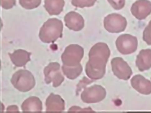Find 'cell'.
Masks as SVG:
<instances>
[{
	"label": "cell",
	"instance_id": "4fadbf2b",
	"mask_svg": "<svg viewBox=\"0 0 151 113\" xmlns=\"http://www.w3.org/2000/svg\"><path fill=\"white\" fill-rule=\"evenodd\" d=\"M47 112H61L65 109V103L61 97L51 93L46 99Z\"/></svg>",
	"mask_w": 151,
	"mask_h": 113
},
{
	"label": "cell",
	"instance_id": "cb8c5ba5",
	"mask_svg": "<svg viewBox=\"0 0 151 113\" xmlns=\"http://www.w3.org/2000/svg\"><path fill=\"white\" fill-rule=\"evenodd\" d=\"M18 107L15 105L10 106L7 109V112H19Z\"/></svg>",
	"mask_w": 151,
	"mask_h": 113
},
{
	"label": "cell",
	"instance_id": "5bb4252c",
	"mask_svg": "<svg viewBox=\"0 0 151 113\" xmlns=\"http://www.w3.org/2000/svg\"><path fill=\"white\" fill-rule=\"evenodd\" d=\"M136 64L140 71L147 70L151 67V49L142 50L137 56Z\"/></svg>",
	"mask_w": 151,
	"mask_h": 113
},
{
	"label": "cell",
	"instance_id": "603a6c76",
	"mask_svg": "<svg viewBox=\"0 0 151 113\" xmlns=\"http://www.w3.org/2000/svg\"><path fill=\"white\" fill-rule=\"evenodd\" d=\"M16 5V0H1L2 7L6 9L12 8Z\"/></svg>",
	"mask_w": 151,
	"mask_h": 113
},
{
	"label": "cell",
	"instance_id": "9c48e42d",
	"mask_svg": "<svg viewBox=\"0 0 151 113\" xmlns=\"http://www.w3.org/2000/svg\"><path fill=\"white\" fill-rule=\"evenodd\" d=\"M111 64L112 71L118 78L127 80L130 78L132 74V69L122 58L117 57L113 58Z\"/></svg>",
	"mask_w": 151,
	"mask_h": 113
},
{
	"label": "cell",
	"instance_id": "277c9868",
	"mask_svg": "<svg viewBox=\"0 0 151 113\" xmlns=\"http://www.w3.org/2000/svg\"><path fill=\"white\" fill-rule=\"evenodd\" d=\"M84 55L83 48L77 44H72L68 46L62 56L63 65L69 67L79 65Z\"/></svg>",
	"mask_w": 151,
	"mask_h": 113
},
{
	"label": "cell",
	"instance_id": "d4e9b609",
	"mask_svg": "<svg viewBox=\"0 0 151 113\" xmlns=\"http://www.w3.org/2000/svg\"></svg>",
	"mask_w": 151,
	"mask_h": 113
},
{
	"label": "cell",
	"instance_id": "ba28073f",
	"mask_svg": "<svg viewBox=\"0 0 151 113\" xmlns=\"http://www.w3.org/2000/svg\"><path fill=\"white\" fill-rule=\"evenodd\" d=\"M105 89L101 86L95 85L86 89L81 95L82 100L85 103H98L105 97Z\"/></svg>",
	"mask_w": 151,
	"mask_h": 113
},
{
	"label": "cell",
	"instance_id": "7a4b0ae2",
	"mask_svg": "<svg viewBox=\"0 0 151 113\" xmlns=\"http://www.w3.org/2000/svg\"><path fill=\"white\" fill-rule=\"evenodd\" d=\"M63 29V24L61 21L56 18L50 19L41 28L40 38L43 42L53 43L62 37Z\"/></svg>",
	"mask_w": 151,
	"mask_h": 113
},
{
	"label": "cell",
	"instance_id": "d6986e66",
	"mask_svg": "<svg viewBox=\"0 0 151 113\" xmlns=\"http://www.w3.org/2000/svg\"><path fill=\"white\" fill-rule=\"evenodd\" d=\"M41 0H19L20 5L27 9H32L39 7Z\"/></svg>",
	"mask_w": 151,
	"mask_h": 113
},
{
	"label": "cell",
	"instance_id": "5b68a950",
	"mask_svg": "<svg viewBox=\"0 0 151 113\" xmlns=\"http://www.w3.org/2000/svg\"><path fill=\"white\" fill-rule=\"evenodd\" d=\"M104 28L109 32L118 33L125 30L127 25L126 19L120 14L114 13L107 15L104 21Z\"/></svg>",
	"mask_w": 151,
	"mask_h": 113
},
{
	"label": "cell",
	"instance_id": "2e32d148",
	"mask_svg": "<svg viewBox=\"0 0 151 113\" xmlns=\"http://www.w3.org/2000/svg\"><path fill=\"white\" fill-rule=\"evenodd\" d=\"M11 60L17 67H22L31 60V53L25 50L19 49L15 50L12 54L9 53Z\"/></svg>",
	"mask_w": 151,
	"mask_h": 113
},
{
	"label": "cell",
	"instance_id": "ffe728a7",
	"mask_svg": "<svg viewBox=\"0 0 151 113\" xmlns=\"http://www.w3.org/2000/svg\"><path fill=\"white\" fill-rule=\"evenodd\" d=\"M96 1V0H72V4L76 7L83 8L93 6Z\"/></svg>",
	"mask_w": 151,
	"mask_h": 113
},
{
	"label": "cell",
	"instance_id": "9a60e30c",
	"mask_svg": "<svg viewBox=\"0 0 151 113\" xmlns=\"http://www.w3.org/2000/svg\"><path fill=\"white\" fill-rule=\"evenodd\" d=\"M24 112H41L42 110V102L35 96L30 97L25 100L21 105Z\"/></svg>",
	"mask_w": 151,
	"mask_h": 113
},
{
	"label": "cell",
	"instance_id": "44dd1931",
	"mask_svg": "<svg viewBox=\"0 0 151 113\" xmlns=\"http://www.w3.org/2000/svg\"><path fill=\"white\" fill-rule=\"evenodd\" d=\"M143 38L148 45H151V20L144 30Z\"/></svg>",
	"mask_w": 151,
	"mask_h": 113
},
{
	"label": "cell",
	"instance_id": "30bf717a",
	"mask_svg": "<svg viewBox=\"0 0 151 113\" xmlns=\"http://www.w3.org/2000/svg\"><path fill=\"white\" fill-rule=\"evenodd\" d=\"M131 10L137 19H145L151 13V2L148 0H137L132 4Z\"/></svg>",
	"mask_w": 151,
	"mask_h": 113
},
{
	"label": "cell",
	"instance_id": "7c38bea8",
	"mask_svg": "<svg viewBox=\"0 0 151 113\" xmlns=\"http://www.w3.org/2000/svg\"><path fill=\"white\" fill-rule=\"evenodd\" d=\"M132 87L139 93L144 95L151 93V82L142 75H137L131 80Z\"/></svg>",
	"mask_w": 151,
	"mask_h": 113
},
{
	"label": "cell",
	"instance_id": "6da1fadb",
	"mask_svg": "<svg viewBox=\"0 0 151 113\" xmlns=\"http://www.w3.org/2000/svg\"><path fill=\"white\" fill-rule=\"evenodd\" d=\"M110 55L109 47L104 43H97L91 48L89 53V60L86 68V73L88 77L93 79L103 77Z\"/></svg>",
	"mask_w": 151,
	"mask_h": 113
},
{
	"label": "cell",
	"instance_id": "7402d4cb",
	"mask_svg": "<svg viewBox=\"0 0 151 113\" xmlns=\"http://www.w3.org/2000/svg\"><path fill=\"white\" fill-rule=\"evenodd\" d=\"M112 7L116 10H120L125 6V0H107Z\"/></svg>",
	"mask_w": 151,
	"mask_h": 113
},
{
	"label": "cell",
	"instance_id": "ac0fdd59",
	"mask_svg": "<svg viewBox=\"0 0 151 113\" xmlns=\"http://www.w3.org/2000/svg\"><path fill=\"white\" fill-rule=\"evenodd\" d=\"M62 69L64 74L68 78L74 79L77 78L82 73L83 68L80 64L78 66L73 67L63 65Z\"/></svg>",
	"mask_w": 151,
	"mask_h": 113
},
{
	"label": "cell",
	"instance_id": "52a82bcc",
	"mask_svg": "<svg viewBox=\"0 0 151 113\" xmlns=\"http://www.w3.org/2000/svg\"><path fill=\"white\" fill-rule=\"evenodd\" d=\"M60 64L56 62H51L44 69L45 81L48 84L53 83V87L60 86L64 80V77L60 71Z\"/></svg>",
	"mask_w": 151,
	"mask_h": 113
},
{
	"label": "cell",
	"instance_id": "e0dca14e",
	"mask_svg": "<svg viewBox=\"0 0 151 113\" xmlns=\"http://www.w3.org/2000/svg\"><path fill=\"white\" fill-rule=\"evenodd\" d=\"M45 3L44 7L51 15L60 14L65 5L64 0H45Z\"/></svg>",
	"mask_w": 151,
	"mask_h": 113
},
{
	"label": "cell",
	"instance_id": "3957f363",
	"mask_svg": "<svg viewBox=\"0 0 151 113\" xmlns=\"http://www.w3.org/2000/svg\"><path fill=\"white\" fill-rule=\"evenodd\" d=\"M11 82L20 92H27L33 88L35 81L33 74L27 70L20 69L13 75Z\"/></svg>",
	"mask_w": 151,
	"mask_h": 113
},
{
	"label": "cell",
	"instance_id": "8fae6325",
	"mask_svg": "<svg viewBox=\"0 0 151 113\" xmlns=\"http://www.w3.org/2000/svg\"><path fill=\"white\" fill-rule=\"evenodd\" d=\"M64 20L67 27L75 31L81 30L84 26V20L82 16L74 11L66 14L64 17Z\"/></svg>",
	"mask_w": 151,
	"mask_h": 113
},
{
	"label": "cell",
	"instance_id": "8992f818",
	"mask_svg": "<svg viewBox=\"0 0 151 113\" xmlns=\"http://www.w3.org/2000/svg\"><path fill=\"white\" fill-rule=\"evenodd\" d=\"M116 44L120 52L123 55H128L136 51L138 42L136 37L126 34L121 35L118 37Z\"/></svg>",
	"mask_w": 151,
	"mask_h": 113
}]
</instances>
